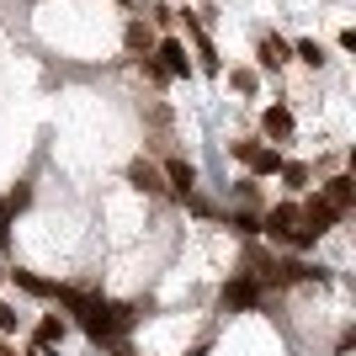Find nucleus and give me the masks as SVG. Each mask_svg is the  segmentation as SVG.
Returning <instances> with one entry per match:
<instances>
[{"label": "nucleus", "instance_id": "nucleus-13", "mask_svg": "<svg viewBox=\"0 0 356 356\" xmlns=\"http://www.w3.org/2000/svg\"><path fill=\"white\" fill-rule=\"evenodd\" d=\"M64 330H70V325H64L59 314H43V319H38V330H32V341H38V346H48V351H54V346L64 341Z\"/></svg>", "mask_w": 356, "mask_h": 356}, {"label": "nucleus", "instance_id": "nucleus-8", "mask_svg": "<svg viewBox=\"0 0 356 356\" xmlns=\"http://www.w3.org/2000/svg\"><path fill=\"white\" fill-rule=\"evenodd\" d=\"M261 134H266L271 144H287V138H293V106L271 102L266 112H261Z\"/></svg>", "mask_w": 356, "mask_h": 356}, {"label": "nucleus", "instance_id": "nucleus-4", "mask_svg": "<svg viewBox=\"0 0 356 356\" xmlns=\"http://www.w3.org/2000/svg\"><path fill=\"white\" fill-rule=\"evenodd\" d=\"M160 176H165V192L176 197V202H186V197L197 192V165L186 160V154H170V160L160 165Z\"/></svg>", "mask_w": 356, "mask_h": 356}, {"label": "nucleus", "instance_id": "nucleus-7", "mask_svg": "<svg viewBox=\"0 0 356 356\" xmlns=\"http://www.w3.org/2000/svg\"><path fill=\"white\" fill-rule=\"evenodd\" d=\"M255 64H261V70H282V64H293V43L277 38V32H266V38L255 43Z\"/></svg>", "mask_w": 356, "mask_h": 356}, {"label": "nucleus", "instance_id": "nucleus-11", "mask_svg": "<svg viewBox=\"0 0 356 356\" xmlns=\"http://www.w3.org/2000/svg\"><path fill=\"white\" fill-rule=\"evenodd\" d=\"M293 59L309 64V70H325L330 54H325V43H319V38H298V43H293Z\"/></svg>", "mask_w": 356, "mask_h": 356}, {"label": "nucleus", "instance_id": "nucleus-6", "mask_svg": "<svg viewBox=\"0 0 356 356\" xmlns=\"http://www.w3.org/2000/svg\"><path fill=\"white\" fill-rule=\"evenodd\" d=\"M128 186H134V192H144V197H165V176H160V165L144 160V154H138V160H128Z\"/></svg>", "mask_w": 356, "mask_h": 356}, {"label": "nucleus", "instance_id": "nucleus-19", "mask_svg": "<svg viewBox=\"0 0 356 356\" xmlns=\"http://www.w3.org/2000/svg\"><path fill=\"white\" fill-rule=\"evenodd\" d=\"M0 330H6V335L16 330V309H11V303H0Z\"/></svg>", "mask_w": 356, "mask_h": 356}, {"label": "nucleus", "instance_id": "nucleus-15", "mask_svg": "<svg viewBox=\"0 0 356 356\" xmlns=\"http://www.w3.org/2000/svg\"><path fill=\"white\" fill-rule=\"evenodd\" d=\"M277 176H282V186H287V192H309L314 170H309L303 160H282V170H277Z\"/></svg>", "mask_w": 356, "mask_h": 356}, {"label": "nucleus", "instance_id": "nucleus-14", "mask_svg": "<svg viewBox=\"0 0 356 356\" xmlns=\"http://www.w3.org/2000/svg\"><path fill=\"white\" fill-rule=\"evenodd\" d=\"M27 202H32V186L22 181V186H11V192L0 197V223H11L16 213H27Z\"/></svg>", "mask_w": 356, "mask_h": 356}, {"label": "nucleus", "instance_id": "nucleus-12", "mask_svg": "<svg viewBox=\"0 0 356 356\" xmlns=\"http://www.w3.org/2000/svg\"><path fill=\"white\" fill-rule=\"evenodd\" d=\"M6 277H11V282L22 287V293H32V298H54V287H59V282H43L38 271H22V266H11Z\"/></svg>", "mask_w": 356, "mask_h": 356}, {"label": "nucleus", "instance_id": "nucleus-1", "mask_svg": "<svg viewBox=\"0 0 356 356\" xmlns=\"http://www.w3.org/2000/svg\"><path fill=\"white\" fill-rule=\"evenodd\" d=\"M229 154H234V160L250 170V181L277 176V170H282V160H287L277 144H261V138H234V144H229Z\"/></svg>", "mask_w": 356, "mask_h": 356}, {"label": "nucleus", "instance_id": "nucleus-5", "mask_svg": "<svg viewBox=\"0 0 356 356\" xmlns=\"http://www.w3.org/2000/svg\"><path fill=\"white\" fill-rule=\"evenodd\" d=\"M298 229V202H277V208L261 213V239H277V245H287V234Z\"/></svg>", "mask_w": 356, "mask_h": 356}, {"label": "nucleus", "instance_id": "nucleus-20", "mask_svg": "<svg viewBox=\"0 0 356 356\" xmlns=\"http://www.w3.org/2000/svg\"><path fill=\"white\" fill-rule=\"evenodd\" d=\"M0 356H16V351H11V346H6V341H0Z\"/></svg>", "mask_w": 356, "mask_h": 356}, {"label": "nucleus", "instance_id": "nucleus-9", "mask_svg": "<svg viewBox=\"0 0 356 356\" xmlns=\"http://www.w3.org/2000/svg\"><path fill=\"white\" fill-rule=\"evenodd\" d=\"M319 197H325L330 208H335V213L346 218V213L356 208V181H351V176H330L325 186H319Z\"/></svg>", "mask_w": 356, "mask_h": 356}, {"label": "nucleus", "instance_id": "nucleus-10", "mask_svg": "<svg viewBox=\"0 0 356 356\" xmlns=\"http://www.w3.org/2000/svg\"><path fill=\"white\" fill-rule=\"evenodd\" d=\"M122 43H128V59H149V54H154V32H149L144 16H128V27H122Z\"/></svg>", "mask_w": 356, "mask_h": 356}, {"label": "nucleus", "instance_id": "nucleus-16", "mask_svg": "<svg viewBox=\"0 0 356 356\" xmlns=\"http://www.w3.org/2000/svg\"><path fill=\"white\" fill-rule=\"evenodd\" d=\"M229 229H234L239 239H255V234H261V213H250V208H234V213H229Z\"/></svg>", "mask_w": 356, "mask_h": 356}, {"label": "nucleus", "instance_id": "nucleus-21", "mask_svg": "<svg viewBox=\"0 0 356 356\" xmlns=\"http://www.w3.org/2000/svg\"><path fill=\"white\" fill-rule=\"evenodd\" d=\"M0 245H6V223H0Z\"/></svg>", "mask_w": 356, "mask_h": 356}, {"label": "nucleus", "instance_id": "nucleus-17", "mask_svg": "<svg viewBox=\"0 0 356 356\" xmlns=\"http://www.w3.org/2000/svg\"><path fill=\"white\" fill-rule=\"evenodd\" d=\"M229 86H234L239 96H255V90H261V80H255V70H229Z\"/></svg>", "mask_w": 356, "mask_h": 356}, {"label": "nucleus", "instance_id": "nucleus-3", "mask_svg": "<svg viewBox=\"0 0 356 356\" xmlns=\"http://www.w3.org/2000/svg\"><path fill=\"white\" fill-rule=\"evenodd\" d=\"M261 298H266V282L250 277V271H239L234 282H223L218 303H223V309H261Z\"/></svg>", "mask_w": 356, "mask_h": 356}, {"label": "nucleus", "instance_id": "nucleus-2", "mask_svg": "<svg viewBox=\"0 0 356 356\" xmlns=\"http://www.w3.org/2000/svg\"><path fill=\"white\" fill-rule=\"evenodd\" d=\"M149 59L165 70V80H192V74H197V70H192V54H186V43H181V38H160Z\"/></svg>", "mask_w": 356, "mask_h": 356}, {"label": "nucleus", "instance_id": "nucleus-18", "mask_svg": "<svg viewBox=\"0 0 356 356\" xmlns=\"http://www.w3.org/2000/svg\"><path fill=\"white\" fill-rule=\"evenodd\" d=\"M149 22H154V27H170V22H176V11H170V6H154V11H149Z\"/></svg>", "mask_w": 356, "mask_h": 356}]
</instances>
